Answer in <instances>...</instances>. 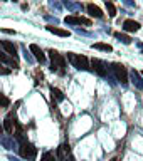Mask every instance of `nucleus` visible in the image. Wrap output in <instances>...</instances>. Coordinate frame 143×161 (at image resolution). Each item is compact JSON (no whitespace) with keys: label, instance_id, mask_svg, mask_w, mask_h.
<instances>
[{"label":"nucleus","instance_id":"obj_15","mask_svg":"<svg viewBox=\"0 0 143 161\" xmlns=\"http://www.w3.org/2000/svg\"><path fill=\"white\" fill-rule=\"evenodd\" d=\"M0 61H2V62L10 64V66H14V67H19L17 61H14V59H12V57H9V56H7V54H4V52H0Z\"/></svg>","mask_w":143,"mask_h":161},{"label":"nucleus","instance_id":"obj_27","mask_svg":"<svg viewBox=\"0 0 143 161\" xmlns=\"http://www.w3.org/2000/svg\"><path fill=\"white\" fill-rule=\"evenodd\" d=\"M142 76H143V74H142Z\"/></svg>","mask_w":143,"mask_h":161},{"label":"nucleus","instance_id":"obj_20","mask_svg":"<svg viewBox=\"0 0 143 161\" xmlns=\"http://www.w3.org/2000/svg\"><path fill=\"white\" fill-rule=\"evenodd\" d=\"M41 161H56V158H54L52 153H44L42 158H41Z\"/></svg>","mask_w":143,"mask_h":161},{"label":"nucleus","instance_id":"obj_21","mask_svg":"<svg viewBox=\"0 0 143 161\" xmlns=\"http://www.w3.org/2000/svg\"><path fill=\"white\" fill-rule=\"evenodd\" d=\"M0 74L7 76V74H10V69H9V67H0Z\"/></svg>","mask_w":143,"mask_h":161},{"label":"nucleus","instance_id":"obj_17","mask_svg":"<svg viewBox=\"0 0 143 161\" xmlns=\"http://www.w3.org/2000/svg\"><path fill=\"white\" fill-rule=\"evenodd\" d=\"M51 94H52V97L56 99V101H59V103H61V101H64V94H62L61 91H59V89L51 87Z\"/></svg>","mask_w":143,"mask_h":161},{"label":"nucleus","instance_id":"obj_24","mask_svg":"<svg viewBox=\"0 0 143 161\" xmlns=\"http://www.w3.org/2000/svg\"><path fill=\"white\" fill-rule=\"evenodd\" d=\"M2 133H4V128H2V126H0V134H2Z\"/></svg>","mask_w":143,"mask_h":161},{"label":"nucleus","instance_id":"obj_1","mask_svg":"<svg viewBox=\"0 0 143 161\" xmlns=\"http://www.w3.org/2000/svg\"><path fill=\"white\" fill-rule=\"evenodd\" d=\"M49 57H51V61H52V64H51L52 72H59V74L66 72V59L62 57L59 52L51 49V51H49Z\"/></svg>","mask_w":143,"mask_h":161},{"label":"nucleus","instance_id":"obj_5","mask_svg":"<svg viewBox=\"0 0 143 161\" xmlns=\"http://www.w3.org/2000/svg\"><path fill=\"white\" fill-rule=\"evenodd\" d=\"M64 22L69 24V25H81V24H84V25H91V20H89V19L76 17V15H67L66 19H64Z\"/></svg>","mask_w":143,"mask_h":161},{"label":"nucleus","instance_id":"obj_11","mask_svg":"<svg viewBox=\"0 0 143 161\" xmlns=\"http://www.w3.org/2000/svg\"><path fill=\"white\" fill-rule=\"evenodd\" d=\"M47 30L51 32V34L59 35V37H69L71 35V32L69 30H64V29H59V27H54V25H47Z\"/></svg>","mask_w":143,"mask_h":161},{"label":"nucleus","instance_id":"obj_2","mask_svg":"<svg viewBox=\"0 0 143 161\" xmlns=\"http://www.w3.org/2000/svg\"><path fill=\"white\" fill-rule=\"evenodd\" d=\"M67 61L72 64V67H76L77 71H88L89 69V61L84 56L74 54V52H67Z\"/></svg>","mask_w":143,"mask_h":161},{"label":"nucleus","instance_id":"obj_16","mask_svg":"<svg viewBox=\"0 0 143 161\" xmlns=\"http://www.w3.org/2000/svg\"><path fill=\"white\" fill-rule=\"evenodd\" d=\"M115 37H116V39H120V40H121L123 44H126V45H130V44H131V37H130V35H126V34L116 32V34H115Z\"/></svg>","mask_w":143,"mask_h":161},{"label":"nucleus","instance_id":"obj_9","mask_svg":"<svg viewBox=\"0 0 143 161\" xmlns=\"http://www.w3.org/2000/svg\"><path fill=\"white\" fill-rule=\"evenodd\" d=\"M138 29H140V24L135 20H131V19H128V20L123 22V30L126 32H136Z\"/></svg>","mask_w":143,"mask_h":161},{"label":"nucleus","instance_id":"obj_14","mask_svg":"<svg viewBox=\"0 0 143 161\" xmlns=\"http://www.w3.org/2000/svg\"><path fill=\"white\" fill-rule=\"evenodd\" d=\"M93 49L104 51V52H113V47L109 45V44H103V42H96V44H93Z\"/></svg>","mask_w":143,"mask_h":161},{"label":"nucleus","instance_id":"obj_12","mask_svg":"<svg viewBox=\"0 0 143 161\" xmlns=\"http://www.w3.org/2000/svg\"><path fill=\"white\" fill-rule=\"evenodd\" d=\"M0 44H2V47H4V49L9 52V54H10L12 57H15V56H17V49H15V45H14L12 42H9V40H2Z\"/></svg>","mask_w":143,"mask_h":161},{"label":"nucleus","instance_id":"obj_6","mask_svg":"<svg viewBox=\"0 0 143 161\" xmlns=\"http://www.w3.org/2000/svg\"><path fill=\"white\" fill-rule=\"evenodd\" d=\"M91 67H93V71H94L98 76H101V77L106 76V64L103 62V61H99V59H93L91 61Z\"/></svg>","mask_w":143,"mask_h":161},{"label":"nucleus","instance_id":"obj_22","mask_svg":"<svg viewBox=\"0 0 143 161\" xmlns=\"http://www.w3.org/2000/svg\"><path fill=\"white\" fill-rule=\"evenodd\" d=\"M0 30L4 32V34H12V35H15V30H12V29H0Z\"/></svg>","mask_w":143,"mask_h":161},{"label":"nucleus","instance_id":"obj_7","mask_svg":"<svg viewBox=\"0 0 143 161\" xmlns=\"http://www.w3.org/2000/svg\"><path fill=\"white\" fill-rule=\"evenodd\" d=\"M29 49H31V52L32 54H34V57L37 59V61H39V62H46V56H44V52H42V49L39 45H36V44H32L31 47H29Z\"/></svg>","mask_w":143,"mask_h":161},{"label":"nucleus","instance_id":"obj_23","mask_svg":"<svg viewBox=\"0 0 143 161\" xmlns=\"http://www.w3.org/2000/svg\"><path fill=\"white\" fill-rule=\"evenodd\" d=\"M62 149H64V153H69V151H71V146L67 144V143H64V144H62Z\"/></svg>","mask_w":143,"mask_h":161},{"label":"nucleus","instance_id":"obj_18","mask_svg":"<svg viewBox=\"0 0 143 161\" xmlns=\"http://www.w3.org/2000/svg\"><path fill=\"white\" fill-rule=\"evenodd\" d=\"M106 10L109 17H116V7L113 5L111 2H108V0H106Z\"/></svg>","mask_w":143,"mask_h":161},{"label":"nucleus","instance_id":"obj_13","mask_svg":"<svg viewBox=\"0 0 143 161\" xmlns=\"http://www.w3.org/2000/svg\"><path fill=\"white\" fill-rule=\"evenodd\" d=\"M4 131H7L9 134H14V121H12V116H7L5 121H4Z\"/></svg>","mask_w":143,"mask_h":161},{"label":"nucleus","instance_id":"obj_4","mask_svg":"<svg viewBox=\"0 0 143 161\" xmlns=\"http://www.w3.org/2000/svg\"><path fill=\"white\" fill-rule=\"evenodd\" d=\"M19 151H20V156H22V158H26V160H31V161L36 160L37 149L31 144V143H27V141L20 143V148H19Z\"/></svg>","mask_w":143,"mask_h":161},{"label":"nucleus","instance_id":"obj_10","mask_svg":"<svg viewBox=\"0 0 143 161\" xmlns=\"http://www.w3.org/2000/svg\"><path fill=\"white\" fill-rule=\"evenodd\" d=\"M86 10H88V14L91 17H96V19H103V10L99 9V7H96V5H93V4H89V5L86 7Z\"/></svg>","mask_w":143,"mask_h":161},{"label":"nucleus","instance_id":"obj_19","mask_svg":"<svg viewBox=\"0 0 143 161\" xmlns=\"http://www.w3.org/2000/svg\"><path fill=\"white\" fill-rule=\"evenodd\" d=\"M9 104H10L9 97H7V96H4V94H0V106H2V108H7Z\"/></svg>","mask_w":143,"mask_h":161},{"label":"nucleus","instance_id":"obj_3","mask_svg":"<svg viewBox=\"0 0 143 161\" xmlns=\"http://www.w3.org/2000/svg\"><path fill=\"white\" fill-rule=\"evenodd\" d=\"M111 71L115 72L116 79H118V81H120L121 84H126V82H128V71H126V67H125L123 64L113 62V64H111Z\"/></svg>","mask_w":143,"mask_h":161},{"label":"nucleus","instance_id":"obj_8","mask_svg":"<svg viewBox=\"0 0 143 161\" xmlns=\"http://www.w3.org/2000/svg\"><path fill=\"white\" fill-rule=\"evenodd\" d=\"M130 79H131L133 86H135L136 89H143V81H142V76H140V72H138V71H135V69H133L131 74H130Z\"/></svg>","mask_w":143,"mask_h":161},{"label":"nucleus","instance_id":"obj_26","mask_svg":"<svg viewBox=\"0 0 143 161\" xmlns=\"http://www.w3.org/2000/svg\"><path fill=\"white\" fill-rule=\"evenodd\" d=\"M14 2H17V0H14Z\"/></svg>","mask_w":143,"mask_h":161},{"label":"nucleus","instance_id":"obj_25","mask_svg":"<svg viewBox=\"0 0 143 161\" xmlns=\"http://www.w3.org/2000/svg\"><path fill=\"white\" fill-rule=\"evenodd\" d=\"M67 161H74V160H72V158H69V160H67Z\"/></svg>","mask_w":143,"mask_h":161}]
</instances>
